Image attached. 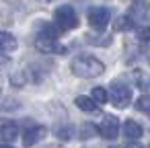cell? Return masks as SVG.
Returning <instances> with one entry per match:
<instances>
[{
    "mask_svg": "<svg viewBox=\"0 0 150 148\" xmlns=\"http://www.w3.org/2000/svg\"><path fill=\"white\" fill-rule=\"evenodd\" d=\"M70 70H72V74H76L80 78H97L105 72V66L95 56H78L72 60Z\"/></svg>",
    "mask_w": 150,
    "mask_h": 148,
    "instance_id": "6da1fadb",
    "label": "cell"
},
{
    "mask_svg": "<svg viewBox=\"0 0 150 148\" xmlns=\"http://www.w3.org/2000/svg\"><path fill=\"white\" fill-rule=\"evenodd\" d=\"M54 17H56V25L60 27V31H70V29H74V27L78 25L76 13H74V8L68 6V4L58 6L56 13H54Z\"/></svg>",
    "mask_w": 150,
    "mask_h": 148,
    "instance_id": "7a4b0ae2",
    "label": "cell"
},
{
    "mask_svg": "<svg viewBox=\"0 0 150 148\" xmlns=\"http://www.w3.org/2000/svg\"><path fill=\"white\" fill-rule=\"evenodd\" d=\"M109 99H111V103H113L117 109H123V107H127L129 101H132V91H129V86L123 84V82H113V84H111Z\"/></svg>",
    "mask_w": 150,
    "mask_h": 148,
    "instance_id": "3957f363",
    "label": "cell"
},
{
    "mask_svg": "<svg viewBox=\"0 0 150 148\" xmlns=\"http://www.w3.org/2000/svg\"><path fill=\"white\" fill-rule=\"evenodd\" d=\"M109 21H111V13L105 6H95V8L88 11V25L95 31H105Z\"/></svg>",
    "mask_w": 150,
    "mask_h": 148,
    "instance_id": "277c9868",
    "label": "cell"
},
{
    "mask_svg": "<svg viewBox=\"0 0 150 148\" xmlns=\"http://www.w3.org/2000/svg\"><path fill=\"white\" fill-rule=\"evenodd\" d=\"M99 134L107 140H115L117 134H119V121L115 115H105L101 125H99Z\"/></svg>",
    "mask_w": 150,
    "mask_h": 148,
    "instance_id": "5b68a950",
    "label": "cell"
},
{
    "mask_svg": "<svg viewBox=\"0 0 150 148\" xmlns=\"http://www.w3.org/2000/svg\"><path fill=\"white\" fill-rule=\"evenodd\" d=\"M35 47L39 50V52H43V54H66V47L64 45H60L56 39H52V37H37L35 39Z\"/></svg>",
    "mask_w": 150,
    "mask_h": 148,
    "instance_id": "8992f818",
    "label": "cell"
},
{
    "mask_svg": "<svg viewBox=\"0 0 150 148\" xmlns=\"http://www.w3.org/2000/svg\"><path fill=\"white\" fill-rule=\"evenodd\" d=\"M19 136V125L13 119H0V140L13 142Z\"/></svg>",
    "mask_w": 150,
    "mask_h": 148,
    "instance_id": "52a82bcc",
    "label": "cell"
},
{
    "mask_svg": "<svg viewBox=\"0 0 150 148\" xmlns=\"http://www.w3.org/2000/svg\"><path fill=\"white\" fill-rule=\"evenodd\" d=\"M45 134H47V130H45V127H41V125H33L31 130H27V132H25L23 142H25V146H33V144H37L39 140H43V138H45Z\"/></svg>",
    "mask_w": 150,
    "mask_h": 148,
    "instance_id": "ba28073f",
    "label": "cell"
},
{
    "mask_svg": "<svg viewBox=\"0 0 150 148\" xmlns=\"http://www.w3.org/2000/svg\"><path fill=\"white\" fill-rule=\"evenodd\" d=\"M123 136H125L127 140H138V138H142V125H140L138 121H134V119H127V121L123 123Z\"/></svg>",
    "mask_w": 150,
    "mask_h": 148,
    "instance_id": "9c48e42d",
    "label": "cell"
},
{
    "mask_svg": "<svg viewBox=\"0 0 150 148\" xmlns=\"http://www.w3.org/2000/svg\"><path fill=\"white\" fill-rule=\"evenodd\" d=\"M19 45L17 37H13L6 31H0V52H15Z\"/></svg>",
    "mask_w": 150,
    "mask_h": 148,
    "instance_id": "30bf717a",
    "label": "cell"
},
{
    "mask_svg": "<svg viewBox=\"0 0 150 148\" xmlns=\"http://www.w3.org/2000/svg\"><path fill=\"white\" fill-rule=\"evenodd\" d=\"M74 103H76V107L78 109H82V111H97L99 109V103L93 99V97H84V95H78L76 99H74Z\"/></svg>",
    "mask_w": 150,
    "mask_h": 148,
    "instance_id": "8fae6325",
    "label": "cell"
},
{
    "mask_svg": "<svg viewBox=\"0 0 150 148\" xmlns=\"http://www.w3.org/2000/svg\"><path fill=\"white\" fill-rule=\"evenodd\" d=\"M58 33H60V27L58 25H50V23H45L43 27H41V37H52V39H56L58 37Z\"/></svg>",
    "mask_w": 150,
    "mask_h": 148,
    "instance_id": "7c38bea8",
    "label": "cell"
},
{
    "mask_svg": "<svg viewBox=\"0 0 150 148\" xmlns=\"http://www.w3.org/2000/svg\"><path fill=\"white\" fill-rule=\"evenodd\" d=\"M93 99H95L99 105H103V103L109 101V93H107L105 89H101V86H95V89H93Z\"/></svg>",
    "mask_w": 150,
    "mask_h": 148,
    "instance_id": "4fadbf2b",
    "label": "cell"
},
{
    "mask_svg": "<svg viewBox=\"0 0 150 148\" xmlns=\"http://www.w3.org/2000/svg\"><path fill=\"white\" fill-rule=\"evenodd\" d=\"M138 109L140 111H144L146 115H150V95H142L140 99H138Z\"/></svg>",
    "mask_w": 150,
    "mask_h": 148,
    "instance_id": "5bb4252c",
    "label": "cell"
},
{
    "mask_svg": "<svg viewBox=\"0 0 150 148\" xmlns=\"http://www.w3.org/2000/svg\"><path fill=\"white\" fill-rule=\"evenodd\" d=\"M95 132H99V127H95L93 123H84L82 125V132H80V138L82 140H88V138L95 136Z\"/></svg>",
    "mask_w": 150,
    "mask_h": 148,
    "instance_id": "9a60e30c",
    "label": "cell"
},
{
    "mask_svg": "<svg viewBox=\"0 0 150 148\" xmlns=\"http://www.w3.org/2000/svg\"><path fill=\"white\" fill-rule=\"evenodd\" d=\"M132 27H134V19L132 17H121L115 23V29H132Z\"/></svg>",
    "mask_w": 150,
    "mask_h": 148,
    "instance_id": "2e32d148",
    "label": "cell"
},
{
    "mask_svg": "<svg viewBox=\"0 0 150 148\" xmlns=\"http://www.w3.org/2000/svg\"><path fill=\"white\" fill-rule=\"evenodd\" d=\"M56 136H58V138H64V140H70V138H72L70 127H58V130H56Z\"/></svg>",
    "mask_w": 150,
    "mask_h": 148,
    "instance_id": "e0dca14e",
    "label": "cell"
},
{
    "mask_svg": "<svg viewBox=\"0 0 150 148\" xmlns=\"http://www.w3.org/2000/svg\"><path fill=\"white\" fill-rule=\"evenodd\" d=\"M138 37H140V39H144V41H150V29H140Z\"/></svg>",
    "mask_w": 150,
    "mask_h": 148,
    "instance_id": "ac0fdd59",
    "label": "cell"
},
{
    "mask_svg": "<svg viewBox=\"0 0 150 148\" xmlns=\"http://www.w3.org/2000/svg\"><path fill=\"white\" fill-rule=\"evenodd\" d=\"M8 62H11V58H8L6 54H2V52H0V68H4V66H8Z\"/></svg>",
    "mask_w": 150,
    "mask_h": 148,
    "instance_id": "d6986e66",
    "label": "cell"
},
{
    "mask_svg": "<svg viewBox=\"0 0 150 148\" xmlns=\"http://www.w3.org/2000/svg\"><path fill=\"white\" fill-rule=\"evenodd\" d=\"M0 148H13V146H8V144H2V146H0Z\"/></svg>",
    "mask_w": 150,
    "mask_h": 148,
    "instance_id": "ffe728a7",
    "label": "cell"
},
{
    "mask_svg": "<svg viewBox=\"0 0 150 148\" xmlns=\"http://www.w3.org/2000/svg\"><path fill=\"white\" fill-rule=\"evenodd\" d=\"M111 148H123V146H111Z\"/></svg>",
    "mask_w": 150,
    "mask_h": 148,
    "instance_id": "44dd1931",
    "label": "cell"
},
{
    "mask_svg": "<svg viewBox=\"0 0 150 148\" xmlns=\"http://www.w3.org/2000/svg\"><path fill=\"white\" fill-rule=\"evenodd\" d=\"M6 2H17V0H6Z\"/></svg>",
    "mask_w": 150,
    "mask_h": 148,
    "instance_id": "7402d4cb",
    "label": "cell"
},
{
    "mask_svg": "<svg viewBox=\"0 0 150 148\" xmlns=\"http://www.w3.org/2000/svg\"><path fill=\"white\" fill-rule=\"evenodd\" d=\"M148 148H150V146H148Z\"/></svg>",
    "mask_w": 150,
    "mask_h": 148,
    "instance_id": "603a6c76",
    "label": "cell"
}]
</instances>
